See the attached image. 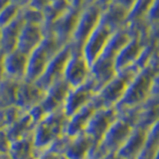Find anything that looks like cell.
Listing matches in <instances>:
<instances>
[{"label":"cell","instance_id":"cell-38","mask_svg":"<svg viewBox=\"0 0 159 159\" xmlns=\"http://www.w3.org/2000/svg\"><path fill=\"white\" fill-rule=\"evenodd\" d=\"M113 2H114V0H96V2L93 4H97L98 6L102 10L103 8H106L109 4H111Z\"/></svg>","mask_w":159,"mask_h":159},{"label":"cell","instance_id":"cell-41","mask_svg":"<svg viewBox=\"0 0 159 159\" xmlns=\"http://www.w3.org/2000/svg\"><path fill=\"white\" fill-rule=\"evenodd\" d=\"M11 1L15 4L19 5V6H21L22 8L27 6V5L29 4V2L31 1V0H11Z\"/></svg>","mask_w":159,"mask_h":159},{"label":"cell","instance_id":"cell-28","mask_svg":"<svg viewBox=\"0 0 159 159\" xmlns=\"http://www.w3.org/2000/svg\"><path fill=\"white\" fill-rule=\"evenodd\" d=\"M21 17L24 23L27 24H35L44 26L45 24V16L42 10L36 9L31 6H25L21 10Z\"/></svg>","mask_w":159,"mask_h":159},{"label":"cell","instance_id":"cell-21","mask_svg":"<svg viewBox=\"0 0 159 159\" xmlns=\"http://www.w3.org/2000/svg\"><path fill=\"white\" fill-rule=\"evenodd\" d=\"M19 83L8 78H3L0 81V109L16 103Z\"/></svg>","mask_w":159,"mask_h":159},{"label":"cell","instance_id":"cell-34","mask_svg":"<svg viewBox=\"0 0 159 159\" xmlns=\"http://www.w3.org/2000/svg\"><path fill=\"white\" fill-rule=\"evenodd\" d=\"M10 148L7 134L0 129V152H7Z\"/></svg>","mask_w":159,"mask_h":159},{"label":"cell","instance_id":"cell-17","mask_svg":"<svg viewBox=\"0 0 159 159\" xmlns=\"http://www.w3.org/2000/svg\"><path fill=\"white\" fill-rule=\"evenodd\" d=\"M127 14L128 11L125 8L113 2L102 10L99 23L114 32L126 25Z\"/></svg>","mask_w":159,"mask_h":159},{"label":"cell","instance_id":"cell-33","mask_svg":"<svg viewBox=\"0 0 159 159\" xmlns=\"http://www.w3.org/2000/svg\"><path fill=\"white\" fill-rule=\"evenodd\" d=\"M53 1L54 0H31V1L29 2L28 6H31V7L44 11Z\"/></svg>","mask_w":159,"mask_h":159},{"label":"cell","instance_id":"cell-18","mask_svg":"<svg viewBox=\"0 0 159 159\" xmlns=\"http://www.w3.org/2000/svg\"><path fill=\"white\" fill-rule=\"evenodd\" d=\"M97 109V107L94 106L93 101H91L88 104H86L81 109H79L77 112H75L73 116H70L66 128L68 135L76 137L78 134L84 132L89 119Z\"/></svg>","mask_w":159,"mask_h":159},{"label":"cell","instance_id":"cell-16","mask_svg":"<svg viewBox=\"0 0 159 159\" xmlns=\"http://www.w3.org/2000/svg\"><path fill=\"white\" fill-rule=\"evenodd\" d=\"M45 30L41 25L24 23L19 35L17 48L21 52L29 55L36 49L45 38Z\"/></svg>","mask_w":159,"mask_h":159},{"label":"cell","instance_id":"cell-19","mask_svg":"<svg viewBox=\"0 0 159 159\" xmlns=\"http://www.w3.org/2000/svg\"><path fill=\"white\" fill-rule=\"evenodd\" d=\"M24 21L20 16L13 22L0 28V50L3 53L11 52L17 48L19 35L21 33Z\"/></svg>","mask_w":159,"mask_h":159},{"label":"cell","instance_id":"cell-2","mask_svg":"<svg viewBox=\"0 0 159 159\" xmlns=\"http://www.w3.org/2000/svg\"><path fill=\"white\" fill-rule=\"evenodd\" d=\"M156 73L157 71L150 64L145 68L139 70L128 84L121 99L114 106L116 111L136 107L145 102L151 96L152 80Z\"/></svg>","mask_w":159,"mask_h":159},{"label":"cell","instance_id":"cell-27","mask_svg":"<svg viewBox=\"0 0 159 159\" xmlns=\"http://www.w3.org/2000/svg\"><path fill=\"white\" fill-rule=\"evenodd\" d=\"M21 6L13 3L12 1L7 4L0 12V28H3L4 26L13 22L14 20H16L21 14Z\"/></svg>","mask_w":159,"mask_h":159},{"label":"cell","instance_id":"cell-36","mask_svg":"<svg viewBox=\"0 0 159 159\" xmlns=\"http://www.w3.org/2000/svg\"><path fill=\"white\" fill-rule=\"evenodd\" d=\"M148 132H149L148 134L149 138H152L154 140L159 141V119L153 124V126L150 128V130Z\"/></svg>","mask_w":159,"mask_h":159},{"label":"cell","instance_id":"cell-6","mask_svg":"<svg viewBox=\"0 0 159 159\" xmlns=\"http://www.w3.org/2000/svg\"><path fill=\"white\" fill-rule=\"evenodd\" d=\"M91 78V65L84 57L82 51H74L67 62L63 79L71 88L81 86Z\"/></svg>","mask_w":159,"mask_h":159},{"label":"cell","instance_id":"cell-22","mask_svg":"<svg viewBox=\"0 0 159 159\" xmlns=\"http://www.w3.org/2000/svg\"><path fill=\"white\" fill-rule=\"evenodd\" d=\"M93 138L86 132H82L77 135V139L69 146L67 156L69 159H84L91 148Z\"/></svg>","mask_w":159,"mask_h":159},{"label":"cell","instance_id":"cell-35","mask_svg":"<svg viewBox=\"0 0 159 159\" xmlns=\"http://www.w3.org/2000/svg\"><path fill=\"white\" fill-rule=\"evenodd\" d=\"M151 96H159V71L154 75L152 80Z\"/></svg>","mask_w":159,"mask_h":159},{"label":"cell","instance_id":"cell-42","mask_svg":"<svg viewBox=\"0 0 159 159\" xmlns=\"http://www.w3.org/2000/svg\"><path fill=\"white\" fill-rule=\"evenodd\" d=\"M41 159H58V156H57L56 153L49 151V152H47L46 154H45V155Z\"/></svg>","mask_w":159,"mask_h":159},{"label":"cell","instance_id":"cell-11","mask_svg":"<svg viewBox=\"0 0 159 159\" xmlns=\"http://www.w3.org/2000/svg\"><path fill=\"white\" fill-rule=\"evenodd\" d=\"M44 96L45 91L38 86L36 82L25 79L19 83L15 106L20 107L23 111L28 112L33 107L42 102Z\"/></svg>","mask_w":159,"mask_h":159},{"label":"cell","instance_id":"cell-15","mask_svg":"<svg viewBox=\"0 0 159 159\" xmlns=\"http://www.w3.org/2000/svg\"><path fill=\"white\" fill-rule=\"evenodd\" d=\"M133 126L123 119L117 116L111 126L108 128L104 135V145L107 149L116 151L119 147H122L126 143L133 131Z\"/></svg>","mask_w":159,"mask_h":159},{"label":"cell","instance_id":"cell-37","mask_svg":"<svg viewBox=\"0 0 159 159\" xmlns=\"http://www.w3.org/2000/svg\"><path fill=\"white\" fill-rule=\"evenodd\" d=\"M114 2L118 5H120L121 7L125 8L127 11H129V9L132 7L133 3L135 2V0H114Z\"/></svg>","mask_w":159,"mask_h":159},{"label":"cell","instance_id":"cell-44","mask_svg":"<svg viewBox=\"0 0 159 159\" xmlns=\"http://www.w3.org/2000/svg\"><path fill=\"white\" fill-rule=\"evenodd\" d=\"M155 159H159V150H158V152H157V154H156V157H155Z\"/></svg>","mask_w":159,"mask_h":159},{"label":"cell","instance_id":"cell-30","mask_svg":"<svg viewBox=\"0 0 159 159\" xmlns=\"http://www.w3.org/2000/svg\"><path fill=\"white\" fill-rule=\"evenodd\" d=\"M71 138H72V136H70V135H66L62 138H59L58 141H56L53 144V146L50 151L57 154V153H61L65 150H68L69 146L71 145V144H70Z\"/></svg>","mask_w":159,"mask_h":159},{"label":"cell","instance_id":"cell-9","mask_svg":"<svg viewBox=\"0 0 159 159\" xmlns=\"http://www.w3.org/2000/svg\"><path fill=\"white\" fill-rule=\"evenodd\" d=\"M116 118L117 111L114 107L98 108L89 119L84 132L91 135L96 141L103 140L107 131L116 120Z\"/></svg>","mask_w":159,"mask_h":159},{"label":"cell","instance_id":"cell-31","mask_svg":"<svg viewBox=\"0 0 159 159\" xmlns=\"http://www.w3.org/2000/svg\"><path fill=\"white\" fill-rule=\"evenodd\" d=\"M148 41L155 44L159 49V21L149 24L147 42Z\"/></svg>","mask_w":159,"mask_h":159},{"label":"cell","instance_id":"cell-13","mask_svg":"<svg viewBox=\"0 0 159 159\" xmlns=\"http://www.w3.org/2000/svg\"><path fill=\"white\" fill-rule=\"evenodd\" d=\"M70 89L71 87L69 86V84L62 79L45 91L44 98L40 103L47 114L59 109H64V104Z\"/></svg>","mask_w":159,"mask_h":159},{"label":"cell","instance_id":"cell-1","mask_svg":"<svg viewBox=\"0 0 159 159\" xmlns=\"http://www.w3.org/2000/svg\"><path fill=\"white\" fill-rule=\"evenodd\" d=\"M137 72L138 70L134 66H129L116 72L114 77L109 80L93 98L92 101L97 108L116 106L123 97L128 84Z\"/></svg>","mask_w":159,"mask_h":159},{"label":"cell","instance_id":"cell-10","mask_svg":"<svg viewBox=\"0 0 159 159\" xmlns=\"http://www.w3.org/2000/svg\"><path fill=\"white\" fill-rule=\"evenodd\" d=\"M112 33L111 30L98 22V26L86 40L82 48L84 57L89 65H92L99 57Z\"/></svg>","mask_w":159,"mask_h":159},{"label":"cell","instance_id":"cell-46","mask_svg":"<svg viewBox=\"0 0 159 159\" xmlns=\"http://www.w3.org/2000/svg\"><path fill=\"white\" fill-rule=\"evenodd\" d=\"M69 1H70V2H71V3H72V0H69Z\"/></svg>","mask_w":159,"mask_h":159},{"label":"cell","instance_id":"cell-12","mask_svg":"<svg viewBox=\"0 0 159 159\" xmlns=\"http://www.w3.org/2000/svg\"><path fill=\"white\" fill-rule=\"evenodd\" d=\"M28 70V55L15 49L4 53V78L21 82L26 79Z\"/></svg>","mask_w":159,"mask_h":159},{"label":"cell","instance_id":"cell-3","mask_svg":"<svg viewBox=\"0 0 159 159\" xmlns=\"http://www.w3.org/2000/svg\"><path fill=\"white\" fill-rule=\"evenodd\" d=\"M67 45V44H66ZM65 46L51 33H46L39 46L28 55V70L26 80L37 81L52 58Z\"/></svg>","mask_w":159,"mask_h":159},{"label":"cell","instance_id":"cell-4","mask_svg":"<svg viewBox=\"0 0 159 159\" xmlns=\"http://www.w3.org/2000/svg\"><path fill=\"white\" fill-rule=\"evenodd\" d=\"M102 9L97 4H89L81 9L77 26L70 45L74 51H82L86 40L98 26Z\"/></svg>","mask_w":159,"mask_h":159},{"label":"cell","instance_id":"cell-39","mask_svg":"<svg viewBox=\"0 0 159 159\" xmlns=\"http://www.w3.org/2000/svg\"><path fill=\"white\" fill-rule=\"evenodd\" d=\"M4 78V53L0 50V81Z\"/></svg>","mask_w":159,"mask_h":159},{"label":"cell","instance_id":"cell-14","mask_svg":"<svg viewBox=\"0 0 159 159\" xmlns=\"http://www.w3.org/2000/svg\"><path fill=\"white\" fill-rule=\"evenodd\" d=\"M146 43L147 41L142 37L132 36L129 38L128 41L124 44V46L119 50L116 59H114L116 71L118 72L124 68L132 66Z\"/></svg>","mask_w":159,"mask_h":159},{"label":"cell","instance_id":"cell-26","mask_svg":"<svg viewBox=\"0 0 159 159\" xmlns=\"http://www.w3.org/2000/svg\"><path fill=\"white\" fill-rule=\"evenodd\" d=\"M54 134L46 123L43 120L40 121L35 128V145L37 147H44L51 142L54 138Z\"/></svg>","mask_w":159,"mask_h":159},{"label":"cell","instance_id":"cell-40","mask_svg":"<svg viewBox=\"0 0 159 159\" xmlns=\"http://www.w3.org/2000/svg\"><path fill=\"white\" fill-rule=\"evenodd\" d=\"M87 0H72V6L79 8V9H82L84 7V3H86Z\"/></svg>","mask_w":159,"mask_h":159},{"label":"cell","instance_id":"cell-32","mask_svg":"<svg viewBox=\"0 0 159 159\" xmlns=\"http://www.w3.org/2000/svg\"><path fill=\"white\" fill-rule=\"evenodd\" d=\"M28 113L31 116L32 120H33V122L35 124H36V125L40 121H42L43 119L45 118V116H47V113H46V111H44V108L42 107L41 103H39V104H37V106L33 107L28 111Z\"/></svg>","mask_w":159,"mask_h":159},{"label":"cell","instance_id":"cell-45","mask_svg":"<svg viewBox=\"0 0 159 159\" xmlns=\"http://www.w3.org/2000/svg\"><path fill=\"white\" fill-rule=\"evenodd\" d=\"M2 159H11V158H9V157H4V158H2Z\"/></svg>","mask_w":159,"mask_h":159},{"label":"cell","instance_id":"cell-20","mask_svg":"<svg viewBox=\"0 0 159 159\" xmlns=\"http://www.w3.org/2000/svg\"><path fill=\"white\" fill-rule=\"evenodd\" d=\"M148 131L139 126H135L133 128L130 137L128 138L126 143L124 144L121 150L119 151L118 156L123 158L132 159L136 156L139 152L142 151V149L145 146L147 141Z\"/></svg>","mask_w":159,"mask_h":159},{"label":"cell","instance_id":"cell-24","mask_svg":"<svg viewBox=\"0 0 159 159\" xmlns=\"http://www.w3.org/2000/svg\"><path fill=\"white\" fill-rule=\"evenodd\" d=\"M71 7H72V3L69 0H54L43 11L45 16L44 26H46L48 24H51L59 17H61Z\"/></svg>","mask_w":159,"mask_h":159},{"label":"cell","instance_id":"cell-25","mask_svg":"<svg viewBox=\"0 0 159 159\" xmlns=\"http://www.w3.org/2000/svg\"><path fill=\"white\" fill-rule=\"evenodd\" d=\"M152 1L153 0H135L132 7L128 11L126 24L129 22L138 21V20L145 18V15L149 7H150Z\"/></svg>","mask_w":159,"mask_h":159},{"label":"cell","instance_id":"cell-5","mask_svg":"<svg viewBox=\"0 0 159 159\" xmlns=\"http://www.w3.org/2000/svg\"><path fill=\"white\" fill-rule=\"evenodd\" d=\"M71 53V45L67 44L52 58L43 74L40 76L37 81H35L40 88H42L44 91H46L53 84L57 83L58 81L63 79L65 68H66V65Z\"/></svg>","mask_w":159,"mask_h":159},{"label":"cell","instance_id":"cell-7","mask_svg":"<svg viewBox=\"0 0 159 159\" xmlns=\"http://www.w3.org/2000/svg\"><path fill=\"white\" fill-rule=\"evenodd\" d=\"M81 9L72 6L61 17L55 20L51 24L43 26L45 33H51L57 37L63 44H70L77 26Z\"/></svg>","mask_w":159,"mask_h":159},{"label":"cell","instance_id":"cell-29","mask_svg":"<svg viewBox=\"0 0 159 159\" xmlns=\"http://www.w3.org/2000/svg\"><path fill=\"white\" fill-rule=\"evenodd\" d=\"M144 19L148 24L159 21V0H153Z\"/></svg>","mask_w":159,"mask_h":159},{"label":"cell","instance_id":"cell-43","mask_svg":"<svg viewBox=\"0 0 159 159\" xmlns=\"http://www.w3.org/2000/svg\"><path fill=\"white\" fill-rule=\"evenodd\" d=\"M10 2H11V0H0V12H1L3 8Z\"/></svg>","mask_w":159,"mask_h":159},{"label":"cell","instance_id":"cell-8","mask_svg":"<svg viewBox=\"0 0 159 159\" xmlns=\"http://www.w3.org/2000/svg\"><path fill=\"white\" fill-rule=\"evenodd\" d=\"M98 93L96 83L89 78L81 86L71 88L64 104V111L70 117L79 109L88 104Z\"/></svg>","mask_w":159,"mask_h":159},{"label":"cell","instance_id":"cell-23","mask_svg":"<svg viewBox=\"0 0 159 159\" xmlns=\"http://www.w3.org/2000/svg\"><path fill=\"white\" fill-rule=\"evenodd\" d=\"M33 126H36V124L33 122L31 116L28 112H25L17 121L8 127L6 134L9 141L18 140L29 130V128H32Z\"/></svg>","mask_w":159,"mask_h":159}]
</instances>
